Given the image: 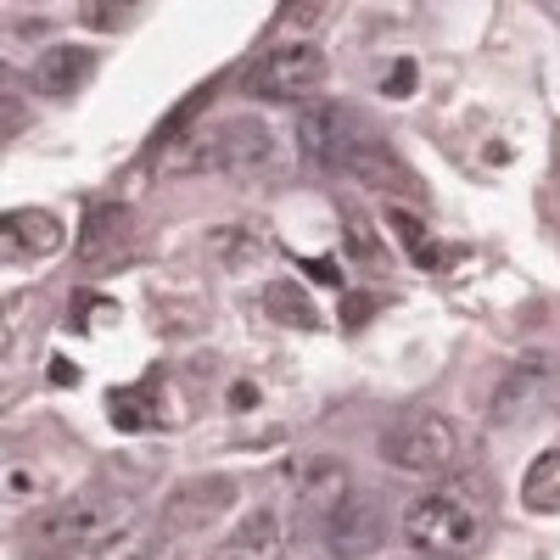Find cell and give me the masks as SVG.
Returning a JSON list of instances; mask_svg holds the SVG:
<instances>
[{
  "mask_svg": "<svg viewBox=\"0 0 560 560\" xmlns=\"http://www.w3.org/2000/svg\"><path fill=\"white\" fill-rule=\"evenodd\" d=\"M415 90V73H409V62H398V73L387 79V96H409Z\"/></svg>",
  "mask_w": 560,
  "mask_h": 560,
  "instance_id": "cell-23",
  "label": "cell"
},
{
  "mask_svg": "<svg viewBox=\"0 0 560 560\" xmlns=\"http://www.w3.org/2000/svg\"><path fill=\"white\" fill-rule=\"evenodd\" d=\"M287 488H292V510L308 516V522H325L353 493L342 459H298V465H287Z\"/></svg>",
  "mask_w": 560,
  "mask_h": 560,
  "instance_id": "cell-9",
  "label": "cell"
},
{
  "mask_svg": "<svg viewBox=\"0 0 560 560\" xmlns=\"http://www.w3.org/2000/svg\"><path fill=\"white\" fill-rule=\"evenodd\" d=\"M269 152H275V140H269L264 124L230 118V124L197 129L163 168H168V174H191V168H230V174H242V168H264Z\"/></svg>",
  "mask_w": 560,
  "mask_h": 560,
  "instance_id": "cell-5",
  "label": "cell"
},
{
  "mask_svg": "<svg viewBox=\"0 0 560 560\" xmlns=\"http://www.w3.org/2000/svg\"><path fill=\"white\" fill-rule=\"evenodd\" d=\"M348 253L359 264H382V242H376V230H370L359 213H348Z\"/></svg>",
  "mask_w": 560,
  "mask_h": 560,
  "instance_id": "cell-20",
  "label": "cell"
},
{
  "mask_svg": "<svg viewBox=\"0 0 560 560\" xmlns=\"http://www.w3.org/2000/svg\"><path fill=\"white\" fill-rule=\"evenodd\" d=\"M319 84H325V51L314 39H280L242 73V90L258 102H308Z\"/></svg>",
  "mask_w": 560,
  "mask_h": 560,
  "instance_id": "cell-6",
  "label": "cell"
},
{
  "mask_svg": "<svg viewBox=\"0 0 560 560\" xmlns=\"http://www.w3.org/2000/svg\"><path fill=\"white\" fill-rule=\"evenodd\" d=\"M387 224H393V230H398V236L409 242V258H415L420 269H438V264H443V253H438V242H432V236H427V230H420V224H415L409 213H387Z\"/></svg>",
  "mask_w": 560,
  "mask_h": 560,
  "instance_id": "cell-18",
  "label": "cell"
},
{
  "mask_svg": "<svg viewBox=\"0 0 560 560\" xmlns=\"http://www.w3.org/2000/svg\"><path fill=\"white\" fill-rule=\"evenodd\" d=\"M325 18H331V7H287V23L292 28H319Z\"/></svg>",
  "mask_w": 560,
  "mask_h": 560,
  "instance_id": "cell-22",
  "label": "cell"
},
{
  "mask_svg": "<svg viewBox=\"0 0 560 560\" xmlns=\"http://www.w3.org/2000/svg\"><path fill=\"white\" fill-rule=\"evenodd\" d=\"M292 555V533L280 510H253L230 527V538H219V549L208 560H287Z\"/></svg>",
  "mask_w": 560,
  "mask_h": 560,
  "instance_id": "cell-10",
  "label": "cell"
},
{
  "mask_svg": "<svg viewBox=\"0 0 560 560\" xmlns=\"http://www.w3.org/2000/svg\"><path fill=\"white\" fill-rule=\"evenodd\" d=\"M522 510L527 516H560V448H544L522 477Z\"/></svg>",
  "mask_w": 560,
  "mask_h": 560,
  "instance_id": "cell-15",
  "label": "cell"
},
{
  "mask_svg": "<svg viewBox=\"0 0 560 560\" xmlns=\"http://www.w3.org/2000/svg\"><path fill=\"white\" fill-rule=\"evenodd\" d=\"M230 504H236V482L213 477V482H185V488L163 504V516H168V527H174V533H191V527L219 522Z\"/></svg>",
  "mask_w": 560,
  "mask_h": 560,
  "instance_id": "cell-12",
  "label": "cell"
},
{
  "mask_svg": "<svg viewBox=\"0 0 560 560\" xmlns=\"http://www.w3.org/2000/svg\"><path fill=\"white\" fill-rule=\"evenodd\" d=\"M555 376H560V370H555V359H544V353L516 359V364L504 370L499 393H493V420H499V427H510V420L522 427V420L555 393Z\"/></svg>",
  "mask_w": 560,
  "mask_h": 560,
  "instance_id": "cell-8",
  "label": "cell"
},
{
  "mask_svg": "<svg viewBox=\"0 0 560 560\" xmlns=\"http://www.w3.org/2000/svg\"><path fill=\"white\" fill-rule=\"evenodd\" d=\"M107 415H113V427H124V432H158L163 427V387H158V376L135 382V387H118L107 398Z\"/></svg>",
  "mask_w": 560,
  "mask_h": 560,
  "instance_id": "cell-14",
  "label": "cell"
},
{
  "mask_svg": "<svg viewBox=\"0 0 560 560\" xmlns=\"http://www.w3.org/2000/svg\"><path fill=\"white\" fill-rule=\"evenodd\" d=\"M382 459L409 477H443L459 459V427L438 409H415L382 432Z\"/></svg>",
  "mask_w": 560,
  "mask_h": 560,
  "instance_id": "cell-4",
  "label": "cell"
},
{
  "mask_svg": "<svg viewBox=\"0 0 560 560\" xmlns=\"http://www.w3.org/2000/svg\"><path fill=\"white\" fill-rule=\"evenodd\" d=\"M90 560H158V549H152V538L140 533V527H124L118 538H107Z\"/></svg>",
  "mask_w": 560,
  "mask_h": 560,
  "instance_id": "cell-19",
  "label": "cell"
},
{
  "mask_svg": "<svg viewBox=\"0 0 560 560\" xmlns=\"http://www.w3.org/2000/svg\"><path fill=\"white\" fill-rule=\"evenodd\" d=\"M0 242H7V258L18 264L23 253L28 258H51L62 247V219L45 213V208H18L0 219Z\"/></svg>",
  "mask_w": 560,
  "mask_h": 560,
  "instance_id": "cell-13",
  "label": "cell"
},
{
  "mask_svg": "<svg viewBox=\"0 0 560 560\" xmlns=\"http://www.w3.org/2000/svg\"><path fill=\"white\" fill-rule=\"evenodd\" d=\"M319 527H325V549H331L337 560H364V555H376L387 544V533H393L387 527V499L353 488Z\"/></svg>",
  "mask_w": 560,
  "mask_h": 560,
  "instance_id": "cell-7",
  "label": "cell"
},
{
  "mask_svg": "<svg viewBox=\"0 0 560 560\" xmlns=\"http://www.w3.org/2000/svg\"><path fill=\"white\" fill-rule=\"evenodd\" d=\"M124 527H129V499L107 493V488H84V493L51 504L45 516H34L28 533H23V549H34V555H96Z\"/></svg>",
  "mask_w": 560,
  "mask_h": 560,
  "instance_id": "cell-3",
  "label": "cell"
},
{
  "mask_svg": "<svg viewBox=\"0 0 560 560\" xmlns=\"http://www.w3.org/2000/svg\"><path fill=\"white\" fill-rule=\"evenodd\" d=\"M90 73H96V51H84V45H51L34 68H28V90L34 96H73V90L90 84Z\"/></svg>",
  "mask_w": 560,
  "mask_h": 560,
  "instance_id": "cell-11",
  "label": "cell"
},
{
  "mask_svg": "<svg viewBox=\"0 0 560 560\" xmlns=\"http://www.w3.org/2000/svg\"><path fill=\"white\" fill-rule=\"evenodd\" d=\"M555 224H560V197H555Z\"/></svg>",
  "mask_w": 560,
  "mask_h": 560,
  "instance_id": "cell-24",
  "label": "cell"
},
{
  "mask_svg": "<svg viewBox=\"0 0 560 560\" xmlns=\"http://www.w3.org/2000/svg\"><path fill=\"white\" fill-rule=\"evenodd\" d=\"M404 544L420 560H471L493 533V499L482 477H448L398 516Z\"/></svg>",
  "mask_w": 560,
  "mask_h": 560,
  "instance_id": "cell-1",
  "label": "cell"
},
{
  "mask_svg": "<svg viewBox=\"0 0 560 560\" xmlns=\"http://www.w3.org/2000/svg\"><path fill=\"white\" fill-rule=\"evenodd\" d=\"M79 18L90 28H129L140 18V7H102V0H90V7H79Z\"/></svg>",
  "mask_w": 560,
  "mask_h": 560,
  "instance_id": "cell-21",
  "label": "cell"
},
{
  "mask_svg": "<svg viewBox=\"0 0 560 560\" xmlns=\"http://www.w3.org/2000/svg\"><path fill=\"white\" fill-rule=\"evenodd\" d=\"M264 308H269V319H280V325L319 331V308L308 303V292L298 287V280H275V287H264Z\"/></svg>",
  "mask_w": 560,
  "mask_h": 560,
  "instance_id": "cell-16",
  "label": "cell"
},
{
  "mask_svg": "<svg viewBox=\"0 0 560 560\" xmlns=\"http://www.w3.org/2000/svg\"><path fill=\"white\" fill-rule=\"evenodd\" d=\"M303 152L319 158L325 168H342V174L364 179L370 191L420 197V179L404 168V158L348 102H325V107H308L303 113Z\"/></svg>",
  "mask_w": 560,
  "mask_h": 560,
  "instance_id": "cell-2",
  "label": "cell"
},
{
  "mask_svg": "<svg viewBox=\"0 0 560 560\" xmlns=\"http://www.w3.org/2000/svg\"><path fill=\"white\" fill-rule=\"evenodd\" d=\"M208 247L230 264V269H253V264H264V253H269V242L258 236V230H213V236H208Z\"/></svg>",
  "mask_w": 560,
  "mask_h": 560,
  "instance_id": "cell-17",
  "label": "cell"
}]
</instances>
